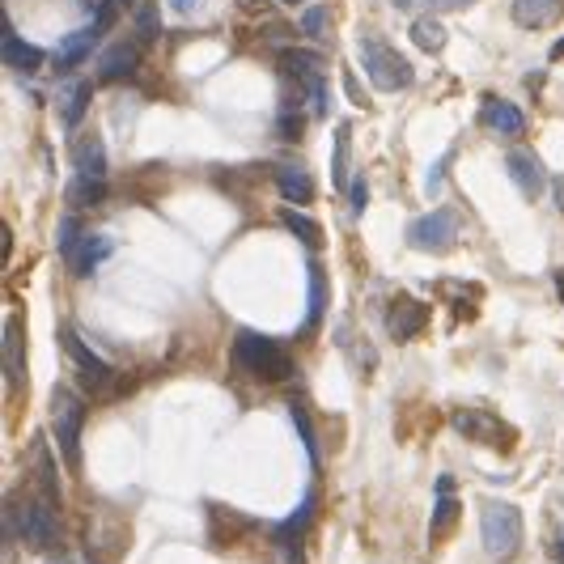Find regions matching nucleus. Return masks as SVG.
<instances>
[{
    "label": "nucleus",
    "instance_id": "nucleus-14",
    "mask_svg": "<svg viewBox=\"0 0 564 564\" xmlns=\"http://www.w3.org/2000/svg\"><path fill=\"white\" fill-rule=\"evenodd\" d=\"M60 344H64V352L77 361V369H81V374L90 378V382H107V378H111V365L102 361L98 352H94L90 344H85V340L77 336V331H64V336H60Z\"/></svg>",
    "mask_w": 564,
    "mask_h": 564
},
{
    "label": "nucleus",
    "instance_id": "nucleus-29",
    "mask_svg": "<svg viewBox=\"0 0 564 564\" xmlns=\"http://www.w3.org/2000/svg\"><path fill=\"white\" fill-rule=\"evenodd\" d=\"M327 30V9L323 5H314L302 13V34H310V39H319V34Z\"/></svg>",
    "mask_w": 564,
    "mask_h": 564
},
{
    "label": "nucleus",
    "instance_id": "nucleus-6",
    "mask_svg": "<svg viewBox=\"0 0 564 564\" xmlns=\"http://www.w3.org/2000/svg\"><path fill=\"white\" fill-rule=\"evenodd\" d=\"M408 242L416 246V251L446 255V251H454V242H458V217L450 213V208H433V213L416 217L408 225Z\"/></svg>",
    "mask_w": 564,
    "mask_h": 564
},
{
    "label": "nucleus",
    "instance_id": "nucleus-21",
    "mask_svg": "<svg viewBox=\"0 0 564 564\" xmlns=\"http://www.w3.org/2000/svg\"><path fill=\"white\" fill-rule=\"evenodd\" d=\"M5 382H22V323H17V314L5 319Z\"/></svg>",
    "mask_w": 564,
    "mask_h": 564
},
{
    "label": "nucleus",
    "instance_id": "nucleus-31",
    "mask_svg": "<svg viewBox=\"0 0 564 564\" xmlns=\"http://www.w3.org/2000/svg\"><path fill=\"white\" fill-rule=\"evenodd\" d=\"M365 196H369L365 179H352V213H361V208H365Z\"/></svg>",
    "mask_w": 564,
    "mask_h": 564
},
{
    "label": "nucleus",
    "instance_id": "nucleus-11",
    "mask_svg": "<svg viewBox=\"0 0 564 564\" xmlns=\"http://www.w3.org/2000/svg\"><path fill=\"white\" fill-rule=\"evenodd\" d=\"M484 128L492 136H505V140H514L526 132V115L514 107V102H505V98H484Z\"/></svg>",
    "mask_w": 564,
    "mask_h": 564
},
{
    "label": "nucleus",
    "instance_id": "nucleus-30",
    "mask_svg": "<svg viewBox=\"0 0 564 564\" xmlns=\"http://www.w3.org/2000/svg\"><path fill=\"white\" fill-rule=\"evenodd\" d=\"M136 26H140V39H145V43L157 39V9H153V5L140 9V13H136Z\"/></svg>",
    "mask_w": 564,
    "mask_h": 564
},
{
    "label": "nucleus",
    "instance_id": "nucleus-25",
    "mask_svg": "<svg viewBox=\"0 0 564 564\" xmlns=\"http://www.w3.org/2000/svg\"><path fill=\"white\" fill-rule=\"evenodd\" d=\"M323 310H327V276L319 263H310V327L323 323Z\"/></svg>",
    "mask_w": 564,
    "mask_h": 564
},
{
    "label": "nucleus",
    "instance_id": "nucleus-35",
    "mask_svg": "<svg viewBox=\"0 0 564 564\" xmlns=\"http://www.w3.org/2000/svg\"><path fill=\"white\" fill-rule=\"evenodd\" d=\"M285 5H302V0H285Z\"/></svg>",
    "mask_w": 564,
    "mask_h": 564
},
{
    "label": "nucleus",
    "instance_id": "nucleus-10",
    "mask_svg": "<svg viewBox=\"0 0 564 564\" xmlns=\"http://www.w3.org/2000/svg\"><path fill=\"white\" fill-rule=\"evenodd\" d=\"M505 170H509V179L518 183V191L526 200H539L543 196V183H548V174H543V166H539V157L535 153H509L505 157Z\"/></svg>",
    "mask_w": 564,
    "mask_h": 564
},
{
    "label": "nucleus",
    "instance_id": "nucleus-32",
    "mask_svg": "<svg viewBox=\"0 0 564 564\" xmlns=\"http://www.w3.org/2000/svg\"><path fill=\"white\" fill-rule=\"evenodd\" d=\"M200 5H204V0H170V9H174V13H196Z\"/></svg>",
    "mask_w": 564,
    "mask_h": 564
},
{
    "label": "nucleus",
    "instance_id": "nucleus-9",
    "mask_svg": "<svg viewBox=\"0 0 564 564\" xmlns=\"http://www.w3.org/2000/svg\"><path fill=\"white\" fill-rule=\"evenodd\" d=\"M429 327V306L416 302V297H395L391 306H386V331H391V340H416L420 331Z\"/></svg>",
    "mask_w": 564,
    "mask_h": 564
},
{
    "label": "nucleus",
    "instance_id": "nucleus-17",
    "mask_svg": "<svg viewBox=\"0 0 564 564\" xmlns=\"http://www.w3.org/2000/svg\"><path fill=\"white\" fill-rule=\"evenodd\" d=\"M276 187H280V196H285L289 204H310L314 200V179L302 166H280L276 170Z\"/></svg>",
    "mask_w": 564,
    "mask_h": 564
},
{
    "label": "nucleus",
    "instance_id": "nucleus-8",
    "mask_svg": "<svg viewBox=\"0 0 564 564\" xmlns=\"http://www.w3.org/2000/svg\"><path fill=\"white\" fill-rule=\"evenodd\" d=\"M454 429L463 433V437H471V442H484V446H497V450H509V446H514V429H509L505 420L480 412V408L454 412Z\"/></svg>",
    "mask_w": 564,
    "mask_h": 564
},
{
    "label": "nucleus",
    "instance_id": "nucleus-1",
    "mask_svg": "<svg viewBox=\"0 0 564 564\" xmlns=\"http://www.w3.org/2000/svg\"><path fill=\"white\" fill-rule=\"evenodd\" d=\"M234 365L242 369V374L259 378V382H285L293 374L289 352L268 336H255V331H242V336L234 340Z\"/></svg>",
    "mask_w": 564,
    "mask_h": 564
},
{
    "label": "nucleus",
    "instance_id": "nucleus-33",
    "mask_svg": "<svg viewBox=\"0 0 564 564\" xmlns=\"http://www.w3.org/2000/svg\"><path fill=\"white\" fill-rule=\"evenodd\" d=\"M556 289H560V302H564V272L556 276Z\"/></svg>",
    "mask_w": 564,
    "mask_h": 564
},
{
    "label": "nucleus",
    "instance_id": "nucleus-15",
    "mask_svg": "<svg viewBox=\"0 0 564 564\" xmlns=\"http://www.w3.org/2000/svg\"><path fill=\"white\" fill-rule=\"evenodd\" d=\"M111 251H115V242H111L107 234H85V238L77 242V251L68 255V263H73V272H77V276H90Z\"/></svg>",
    "mask_w": 564,
    "mask_h": 564
},
{
    "label": "nucleus",
    "instance_id": "nucleus-22",
    "mask_svg": "<svg viewBox=\"0 0 564 564\" xmlns=\"http://www.w3.org/2000/svg\"><path fill=\"white\" fill-rule=\"evenodd\" d=\"M412 43L420 51H429V56H437V51L446 47V26L437 22V17H416L412 22Z\"/></svg>",
    "mask_w": 564,
    "mask_h": 564
},
{
    "label": "nucleus",
    "instance_id": "nucleus-27",
    "mask_svg": "<svg viewBox=\"0 0 564 564\" xmlns=\"http://www.w3.org/2000/svg\"><path fill=\"white\" fill-rule=\"evenodd\" d=\"M289 416H293L297 433H302V442H306V454H310V463H319V446H314V425H310V416L302 412V403H289Z\"/></svg>",
    "mask_w": 564,
    "mask_h": 564
},
{
    "label": "nucleus",
    "instance_id": "nucleus-7",
    "mask_svg": "<svg viewBox=\"0 0 564 564\" xmlns=\"http://www.w3.org/2000/svg\"><path fill=\"white\" fill-rule=\"evenodd\" d=\"M102 179H107V149L102 140H85L77 149V179H73V200L77 204H94L102 200Z\"/></svg>",
    "mask_w": 564,
    "mask_h": 564
},
{
    "label": "nucleus",
    "instance_id": "nucleus-23",
    "mask_svg": "<svg viewBox=\"0 0 564 564\" xmlns=\"http://www.w3.org/2000/svg\"><path fill=\"white\" fill-rule=\"evenodd\" d=\"M310 518H314V488L306 492V501H302V505H297V509H293V514L285 518V522H280V531H276V539H280V543H293V539H297V535H302V531H306V526H310Z\"/></svg>",
    "mask_w": 564,
    "mask_h": 564
},
{
    "label": "nucleus",
    "instance_id": "nucleus-19",
    "mask_svg": "<svg viewBox=\"0 0 564 564\" xmlns=\"http://www.w3.org/2000/svg\"><path fill=\"white\" fill-rule=\"evenodd\" d=\"M90 90H94L90 81H68L60 90V119L68 123V128H77V123H81L85 107H90Z\"/></svg>",
    "mask_w": 564,
    "mask_h": 564
},
{
    "label": "nucleus",
    "instance_id": "nucleus-34",
    "mask_svg": "<svg viewBox=\"0 0 564 564\" xmlns=\"http://www.w3.org/2000/svg\"><path fill=\"white\" fill-rule=\"evenodd\" d=\"M556 560H560V564H564V543H556Z\"/></svg>",
    "mask_w": 564,
    "mask_h": 564
},
{
    "label": "nucleus",
    "instance_id": "nucleus-3",
    "mask_svg": "<svg viewBox=\"0 0 564 564\" xmlns=\"http://www.w3.org/2000/svg\"><path fill=\"white\" fill-rule=\"evenodd\" d=\"M9 526L30 552H47V548H56V539H60V518H56V509H51V501H34V497L17 501L9 514Z\"/></svg>",
    "mask_w": 564,
    "mask_h": 564
},
{
    "label": "nucleus",
    "instance_id": "nucleus-5",
    "mask_svg": "<svg viewBox=\"0 0 564 564\" xmlns=\"http://www.w3.org/2000/svg\"><path fill=\"white\" fill-rule=\"evenodd\" d=\"M81 425H85V403L73 391H56V412H51V429H56V442L68 467H77L81 458Z\"/></svg>",
    "mask_w": 564,
    "mask_h": 564
},
{
    "label": "nucleus",
    "instance_id": "nucleus-16",
    "mask_svg": "<svg viewBox=\"0 0 564 564\" xmlns=\"http://www.w3.org/2000/svg\"><path fill=\"white\" fill-rule=\"evenodd\" d=\"M564 9V0H514V22L526 30H539V26H552Z\"/></svg>",
    "mask_w": 564,
    "mask_h": 564
},
{
    "label": "nucleus",
    "instance_id": "nucleus-18",
    "mask_svg": "<svg viewBox=\"0 0 564 564\" xmlns=\"http://www.w3.org/2000/svg\"><path fill=\"white\" fill-rule=\"evenodd\" d=\"M47 56H43V47H34V43H26V39H17L13 30H5V64L9 68H17V73H34Z\"/></svg>",
    "mask_w": 564,
    "mask_h": 564
},
{
    "label": "nucleus",
    "instance_id": "nucleus-24",
    "mask_svg": "<svg viewBox=\"0 0 564 564\" xmlns=\"http://www.w3.org/2000/svg\"><path fill=\"white\" fill-rule=\"evenodd\" d=\"M280 221L289 225V234H297L302 238L310 251H319L323 246V234H319V221H310V217H302V213H293V208H285V213H280Z\"/></svg>",
    "mask_w": 564,
    "mask_h": 564
},
{
    "label": "nucleus",
    "instance_id": "nucleus-20",
    "mask_svg": "<svg viewBox=\"0 0 564 564\" xmlns=\"http://www.w3.org/2000/svg\"><path fill=\"white\" fill-rule=\"evenodd\" d=\"M98 26H90V30H77V34H68V39L60 43V51H56V64L60 68H77L85 56L94 51V43H98Z\"/></svg>",
    "mask_w": 564,
    "mask_h": 564
},
{
    "label": "nucleus",
    "instance_id": "nucleus-4",
    "mask_svg": "<svg viewBox=\"0 0 564 564\" xmlns=\"http://www.w3.org/2000/svg\"><path fill=\"white\" fill-rule=\"evenodd\" d=\"M361 68H365V77L386 94L408 90L412 85V64L403 60L386 39H361Z\"/></svg>",
    "mask_w": 564,
    "mask_h": 564
},
{
    "label": "nucleus",
    "instance_id": "nucleus-13",
    "mask_svg": "<svg viewBox=\"0 0 564 564\" xmlns=\"http://www.w3.org/2000/svg\"><path fill=\"white\" fill-rule=\"evenodd\" d=\"M454 522H458V497H454V480H450V475H442V480H437L433 518H429V535H433V543H437V539H446V535L454 531Z\"/></svg>",
    "mask_w": 564,
    "mask_h": 564
},
{
    "label": "nucleus",
    "instance_id": "nucleus-28",
    "mask_svg": "<svg viewBox=\"0 0 564 564\" xmlns=\"http://www.w3.org/2000/svg\"><path fill=\"white\" fill-rule=\"evenodd\" d=\"M81 238H85V234H81V225H77L73 217H64V221H60V238H56V246H60V255H64V259H68V255H73Z\"/></svg>",
    "mask_w": 564,
    "mask_h": 564
},
{
    "label": "nucleus",
    "instance_id": "nucleus-26",
    "mask_svg": "<svg viewBox=\"0 0 564 564\" xmlns=\"http://www.w3.org/2000/svg\"><path fill=\"white\" fill-rule=\"evenodd\" d=\"M348 145H352L348 123H336V153H331V174H336V187L348 183Z\"/></svg>",
    "mask_w": 564,
    "mask_h": 564
},
{
    "label": "nucleus",
    "instance_id": "nucleus-12",
    "mask_svg": "<svg viewBox=\"0 0 564 564\" xmlns=\"http://www.w3.org/2000/svg\"><path fill=\"white\" fill-rule=\"evenodd\" d=\"M136 64H140V47L136 43H111L98 56V81H123V77H132Z\"/></svg>",
    "mask_w": 564,
    "mask_h": 564
},
{
    "label": "nucleus",
    "instance_id": "nucleus-2",
    "mask_svg": "<svg viewBox=\"0 0 564 564\" xmlns=\"http://www.w3.org/2000/svg\"><path fill=\"white\" fill-rule=\"evenodd\" d=\"M480 535H484V552L492 560H514L522 548V514L509 501H488L480 514Z\"/></svg>",
    "mask_w": 564,
    "mask_h": 564
}]
</instances>
